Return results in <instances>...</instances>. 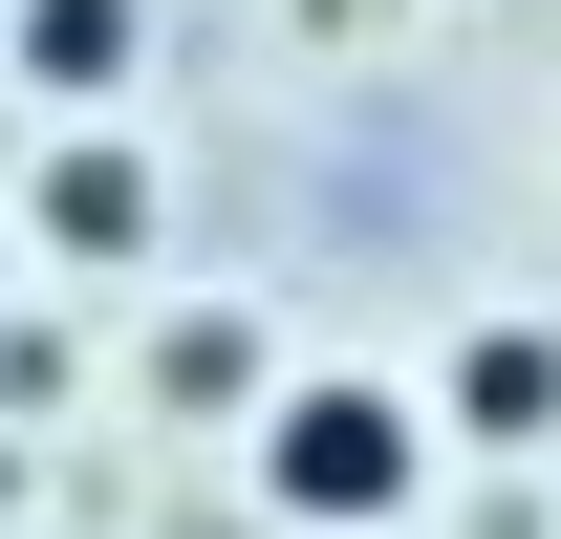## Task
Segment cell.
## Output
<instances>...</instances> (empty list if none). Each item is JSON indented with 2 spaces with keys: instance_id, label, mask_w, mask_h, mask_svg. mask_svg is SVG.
Listing matches in <instances>:
<instances>
[{
  "instance_id": "277c9868",
  "label": "cell",
  "mask_w": 561,
  "mask_h": 539,
  "mask_svg": "<svg viewBox=\"0 0 561 539\" xmlns=\"http://www.w3.org/2000/svg\"><path fill=\"white\" fill-rule=\"evenodd\" d=\"M44 238H66V260H130V238H151V151H108V130L44 151Z\"/></svg>"
},
{
  "instance_id": "6da1fadb",
  "label": "cell",
  "mask_w": 561,
  "mask_h": 539,
  "mask_svg": "<svg viewBox=\"0 0 561 539\" xmlns=\"http://www.w3.org/2000/svg\"><path fill=\"white\" fill-rule=\"evenodd\" d=\"M411 474H432V410H411V389L302 367V389L260 410V496H280L302 539H389V518H411Z\"/></svg>"
},
{
  "instance_id": "7a4b0ae2",
  "label": "cell",
  "mask_w": 561,
  "mask_h": 539,
  "mask_svg": "<svg viewBox=\"0 0 561 539\" xmlns=\"http://www.w3.org/2000/svg\"><path fill=\"white\" fill-rule=\"evenodd\" d=\"M432 410H454L476 454H540V432H561V345H540V324H476V345H454V389H432Z\"/></svg>"
},
{
  "instance_id": "3957f363",
  "label": "cell",
  "mask_w": 561,
  "mask_h": 539,
  "mask_svg": "<svg viewBox=\"0 0 561 539\" xmlns=\"http://www.w3.org/2000/svg\"><path fill=\"white\" fill-rule=\"evenodd\" d=\"M130 66H151V0H22V87L44 108H108Z\"/></svg>"
}]
</instances>
